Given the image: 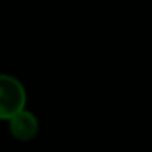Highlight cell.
Listing matches in <instances>:
<instances>
[{"instance_id": "obj_1", "label": "cell", "mask_w": 152, "mask_h": 152, "mask_svg": "<svg viewBox=\"0 0 152 152\" xmlns=\"http://www.w3.org/2000/svg\"><path fill=\"white\" fill-rule=\"evenodd\" d=\"M27 91L13 75L0 73V120H11L25 109Z\"/></svg>"}, {"instance_id": "obj_2", "label": "cell", "mask_w": 152, "mask_h": 152, "mask_svg": "<svg viewBox=\"0 0 152 152\" xmlns=\"http://www.w3.org/2000/svg\"><path fill=\"white\" fill-rule=\"evenodd\" d=\"M38 129H39V124H38V118L31 113V111H20L16 116H13L9 120V131L11 134L20 140V141H29L32 140L36 134H38Z\"/></svg>"}]
</instances>
